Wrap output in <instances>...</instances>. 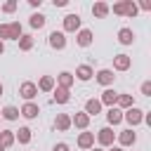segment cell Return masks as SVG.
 I'll list each match as a JSON object with an SVG mask.
<instances>
[{
    "mask_svg": "<svg viewBox=\"0 0 151 151\" xmlns=\"http://www.w3.org/2000/svg\"><path fill=\"white\" fill-rule=\"evenodd\" d=\"M109 9H113V14H118V17H130V19L139 12V7H137L134 0H120V2H116L113 7H109Z\"/></svg>",
    "mask_w": 151,
    "mask_h": 151,
    "instance_id": "1",
    "label": "cell"
},
{
    "mask_svg": "<svg viewBox=\"0 0 151 151\" xmlns=\"http://www.w3.org/2000/svg\"><path fill=\"white\" fill-rule=\"evenodd\" d=\"M123 120H127V125H130V130H132L134 125H139V123L144 120V111L137 109V106H132V109L123 111Z\"/></svg>",
    "mask_w": 151,
    "mask_h": 151,
    "instance_id": "2",
    "label": "cell"
},
{
    "mask_svg": "<svg viewBox=\"0 0 151 151\" xmlns=\"http://www.w3.org/2000/svg\"><path fill=\"white\" fill-rule=\"evenodd\" d=\"M80 24H83V19L78 14H66L64 17V33H78Z\"/></svg>",
    "mask_w": 151,
    "mask_h": 151,
    "instance_id": "3",
    "label": "cell"
},
{
    "mask_svg": "<svg viewBox=\"0 0 151 151\" xmlns=\"http://www.w3.org/2000/svg\"><path fill=\"white\" fill-rule=\"evenodd\" d=\"M47 42H50L52 50H64L66 47V33L64 31H52L50 38H47Z\"/></svg>",
    "mask_w": 151,
    "mask_h": 151,
    "instance_id": "4",
    "label": "cell"
},
{
    "mask_svg": "<svg viewBox=\"0 0 151 151\" xmlns=\"http://www.w3.org/2000/svg\"><path fill=\"white\" fill-rule=\"evenodd\" d=\"M19 94H21L26 101H33V97H38V87H35V83H31V80L21 83V85H19Z\"/></svg>",
    "mask_w": 151,
    "mask_h": 151,
    "instance_id": "5",
    "label": "cell"
},
{
    "mask_svg": "<svg viewBox=\"0 0 151 151\" xmlns=\"http://www.w3.org/2000/svg\"><path fill=\"white\" fill-rule=\"evenodd\" d=\"M38 113H40V109H38V104H35V101H26V104L19 109V116H24L26 120L38 118Z\"/></svg>",
    "mask_w": 151,
    "mask_h": 151,
    "instance_id": "6",
    "label": "cell"
},
{
    "mask_svg": "<svg viewBox=\"0 0 151 151\" xmlns=\"http://www.w3.org/2000/svg\"><path fill=\"white\" fill-rule=\"evenodd\" d=\"M113 139H116V132H113L111 127H101V130L97 132V142H99L101 146H113Z\"/></svg>",
    "mask_w": 151,
    "mask_h": 151,
    "instance_id": "7",
    "label": "cell"
},
{
    "mask_svg": "<svg viewBox=\"0 0 151 151\" xmlns=\"http://www.w3.org/2000/svg\"><path fill=\"white\" fill-rule=\"evenodd\" d=\"M94 78H97V83H99V85H104V87L113 85V80H116V76H113V71H111V68H101V71H97V73H94Z\"/></svg>",
    "mask_w": 151,
    "mask_h": 151,
    "instance_id": "8",
    "label": "cell"
},
{
    "mask_svg": "<svg viewBox=\"0 0 151 151\" xmlns=\"http://www.w3.org/2000/svg\"><path fill=\"white\" fill-rule=\"evenodd\" d=\"M92 40H94V35H92V31H90V28H80V31L76 33V42H78L80 47H90V45H92Z\"/></svg>",
    "mask_w": 151,
    "mask_h": 151,
    "instance_id": "9",
    "label": "cell"
},
{
    "mask_svg": "<svg viewBox=\"0 0 151 151\" xmlns=\"http://www.w3.org/2000/svg\"><path fill=\"white\" fill-rule=\"evenodd\" d=\"M99 101H101V106H116V101H118V92L116 90H111V87H106L104 92H101V97H99Z\"/></svg>",
    "mask_w": 151,
    "mask_h": 151,
    "instance_id": "10",
    "label": "cell"
},
{
    "mask_svg": "<svg viewBox=\"0 0 151 151\" xmlns=\"http://www.w3.org/2000/svg\"><path fill=\"white\" fill-rule=\"evenodd\" d=\"M118 142H120V146H132L134 142H137V132L134 130H120L118 132Z\"/></svg>",
    "mask_w": 151,
    "mask_h": 151,
    "instance_id": "11",
    "label": "cell"
},
{
    "mask_svg": "<svg viewBox=\"0 0 151 151\" xmlns=\"http://www.w3.org/2000/svg\"><path fill=\"white\" fill-rule=\"evenodd\" d=\"M132 66V57H127V54H116L113 57V68L116 71H127Z\"/></svg>",
    "mask_w": 151,
    "mask_h": 151,
    "instance_id": "12",
    "label": "cell"
},
{
    "mask_svg": "<svg viewBox=\"0 0 151 151\" xmlns=\"http://www.w3.org/2000/svg\"><path fill=\"white\" fill-rule=\"evenodd\" d=\"M71 125H76V127H80V130H87V125H90V116H87L85 111H78V113L71 116Z\"/></svg>",
    "mask_w": 151,
    "mask_h": 151,
    "instance_id": "13",
    "label": "cell"
},
{
    "mask_svg": "<svg viewBox=\"0 0 151 151\" xmlns=\"http://www.w3.org/2000/svg\"><path fill=\"white\" fill-rule=\"evenodd\" d=\"M94 76V71H92V66L90 64H80L78 68H76V76L73 78H78V80H83V83H87L90 78Z\"/></svg>",
    "mask_w": 151,
    "mask_h": 151,
    "instance_id": "14",
    "label": "cell"
},
{
    "mask_svg": "<svg viewBox=\"0 0 151 151\" xmlns=\"http://www.w3.org/2000/svg\"><path fill=\"white\" fill-rule=\"evenodd\" d=\"M78 146L80 149H94V132H80L78 134Z\"/></svg>",
    "mask_w": 151,
    "mask_h": 151,
    "instance_id": "15",
    "label": "cell"
},
{
    "mask_svg": "<svg viewBox=\"0 0 151 151\" xmlns=\"http://www.w3.org/2000/svg\"><path fill=\"white\" fill-rule=\"evenodd\" d=\"M52 92H54L52 99H54L57 104H68V99H71V90H66V87H57V85H54Z\"/></svg>",
    "mask_w": 151,
    "mask_h": 151,
    "instance_id": "16",
    "label": "cell"
},
{
    "mask_svg": "<svg viewBox=\"0 0 151 151\" xmlns=\"http://www.w3.org/2000/svg\"><path fill=\"white\" fill-rule=\"evenodd\" d=\"M54 127H57L59 132H66V130L71 127V116H68V113H57V118H54Z\"/></svg>",
    "mask_w": 151,
    "mask_h": 151,
    "instance_id": "17",
    "label": "cell"
},
{
    "mask_svg": "<svg viewBox=\"0 0 151 151\" xmlns=\"http://www.w3.org/2000/svg\"><path fill=\"white\" fill-rule=\"evenodd\" d=\"M73 73H68V71H61L59 76H57V87H66V90H71V85H73Z\"/></svg>",
    "mask_w": 151,
    "mask_h": 151,
    "instance_id": "18",
    "label": "cell"
},
{
    "mask_svg": "<svg viewBox=\"0 0 151 151\" xmlns=\"http://www.w3.org/2000/svg\"><path fill=\"white\" fill-rule=\"evenodd\" d=\"M118 42L120 45H132L134 42V31L132 28H120L118 31Z\"/></svg>",
    "mask_w": 151,
    "mask_h": 151,
    "instance_id": "19",
    "label": "cell"
},
{
    "mask_svg": "<svg viewBox=\"0 0 151 151\" xmlns=\"http://www.w3.org/2000/svg\"><path fill=\"white\" fill-rule=\"evenodd\" d=\"M106 120H109V125H118V123L123 120V111H120L118 106H111V109L106 111Z\"/></svg>",
    "mask_w": 151,
    "mask_h": 151,
    "instance_id": "20",
    "label": "cell"
},
{
    "mask_svg": "<svg viewBox=\"0 0 151 151\" xmlns=\"http://www.w3.org/2000/svg\"><path fill=\"white\" fill-rule=\"evenodd\" d=\"M35 87H38L40 92H52V90H54V78H52V76H42Z\"/></svg>",
    "mask_w": 151,
    "mask_h": 151,
    "instance_id": "21",
    "label": "cell"
},
{
    "mask_svg": "<svg viewBox=\"0 0 151 151\" xmlns=\"http://www.w3.org/2000/svg\"><path fill=\"white\" fill-rule=\"evenodd\" d=\"M85 113H87V116L101 113V101H99V99H87V101H85Z\"/></svg>",
    "mask_w": 151,
    "mask_h": 151,
    "instance_id": "22",
    "label": "cell"
},
{
    "mask_svg": "<svg viewBox=\"0 0 151 151\" xmlns=\"http://www.w3.org/2000/svg\"><path fill=\"white\" fill-rule=\"evenodd\" d=\"M118 109L120 111H127V109H132L134 106V99H132V94H118Z\"/></svg>",
    "mask_w": 151,
    "mask_h": 151,
    "instance_id": "23",
    "label": "cell"
},
{
    "mask_svg": "<svg viewBox=\"0 0 151 151\" xmlns=\"http://www.w3.org/2000/svg\"><path fill=\"white\" fill-rule=\"evenodd\" d=\"M14 142L28 144V142H31V127H19V130L14 132Z\"/></svg>",
    "mask_w": 151,
    "mask_h": 151,
    "instance_id": "24",
    "label": "cell"
},
{
    "mask_svg": "<svg viewBox=\"0 0 151 151\" xmlns=\"http://www.w3.org/2000/svg\"><path fill=\"white\" fill-rule=\"evenodd\" d=\"M12 144H14V132L12 130H0V146L9 149Z\"/></svg>",
    "mask_w": 151,
    "mask_h": 151,
    "instance_id": "25",
    "label": "cell"
},
{
    "mask_svg": "<svg viewBox=\"0 0 151 151\" xmlns=\"http://www.w3.org/2000/svg\"><path fill=\"white\" fill-rule=\"evenodd\" d=\"M109 12H111V9H109V5H106V2H94V5H92V14H94L97 19H104Z\"/></svg>",
    "mask_w": 151,
    "mask_h": 151,
    "instance_id": "26",
    "label": "cell"
},
{
    "mask_svg": "<svg viewBox=\"0 0 151 151\" xmlns=\"http://www.w3.org/2000/svg\"><path fill=\"white\" fill-rule=\"evenodd\" d=\"M0 118H5V120H17V118H19V109H17V106H5V109L0 111Z\"/></svg>",
    "mask_w": 151,
    "mask_h": 151,
    "instance_id": "27",
    "label": "cell"
},
{
    "mask_svg": "<svg viewBox=\"0 0 151 151\" xmlns=\"http://www.w3.org/2000/svg\"><path fill=\"white\" fill-rule=\"evenodd\" d=\"M7 26H9V38H12V40H19V38L24 35V31H21V24H19V21H9Z\"/></svg>",
    "mask_w": 151,
    "mask_h": 151,
    "instance_id": "28",
    "label": "cell"
},
{
    "mask_svg": "<svg viewBox=\"0 0 151 151\" xmlns=\"http://www.w3.org/2000/svg\"><path fill=\"white\" fill-rule=\"evenodd\" d=\"M17 42H19V50H21V52H28V50H33V35H26V33H24V35H21Z\"/></svg>",
    "mask_w": 151,
    "mask_h": 151,
    "instance_id": "29",
    "label": "cell"
},
{
    "mask_svg": "<svg viewBox=\"0 0 151 151\" xmlns=\"http://www.w3.org/2000/svg\"><path fill=\"white\" fill-rule=\"evenodd\" d=\"M45 21H47V19H45V14H40V12H38V14H31V21H28V24H31V28H38V31H40V28L45 26Z\"/></svg>",
    "mask_w": 151,
    "mask_h": 151,
    "instance_id": "30",
    "label": "cell"
},
{
    "mask_svg": "<svg viewBox=\"0 0 151 151\" xmlns=\"http://www.w3.org/2000/svg\"><path fill=\"white\" fill-rule=\"evenodd\" d=\"M5 40H12L9 38V26L7 24H0V42H5Z\"/></svg>",
    "mask_w": 151,
    "mask_h": 151,
    "instance_id": "31",
    "label": "cell"
},
{
    "mask_svg": "<svg viewBox=\"0 0 151 151\" xmlns=\"http://www.w3.org/2000/svg\"><path fill=\"white\" fill-rule=\"evenodd\" d=\"M0 9H2V12H5V14H12V12H14V9H17V2H14V0H9V2H5V5H2V7H0Z\"/></svg>",
    "mask_w": 151,
    "mask_h": 151,
    "instance_id": "32",
    "label": "cell"
},
{
    "mask_svg": "<svg viewBox=\"0 0 151 151\" xmlns=\"http://www.w3.org/2000/svg\"><path fill=\"white\" fill-rule=\"evenodd\" d=\"M142 94L144 97H151V80H144L142 83Z\"/></svg>",
    "mask_w": 151,
    "mask_h": 151,
    "instance_id": "33",
    "label": "cell"
},
{
    "mask_svg": "<svg viewBox=\"0 0 151 151\" xmlns=\"http://www.w3.org/2000/svg\"><path fill=\"white\" fill-rule=\"evenodd\" d=\"M137 7H142L144 12H151V0H142V2L137 5Z\"/></svg>",
    "mask_w": 151,
    "mask_h": 151,
    "instance_id": "34",
    "label": "cell"
},
{
    "mask_svg": "<svg viewBox=\"0 0 151 151\" xmlns=\"http://www.w3.org/2000/svg\"><path fill=\"white\" fill-rule=\"evenodd\" d=\"M52 151H68V144H66V142H59V144H54Z\"/></svg>",
    "mask_w": 151,
    "mask_h": 151,
    "instance_id": "35",
    "label": "cell"
},
{
    "mask_svg": "<svg viewBox=\"0 0 151 151\" xmlns=\"http://www.w3.org/2000/svg\"><path fill=\"white\" fill-rule=\"evenodd\" d=\"M28 5L35 9V7H40V5H42V0H28Z\"/></svg>",
    "mask_w": 151,
    "mask_h": 151,
    "instance_id": "36",
    "label": "cell"
},
{
    "mask_svg": "<svg viewBox=\"0 0 151 151\" xmlns=\"http://www.w3.org/2000/svg\"><path fill=\"white\" fill-rule=\"evenodd\" d=\"M68 0H54V7H66Z\"/></svg>",
    "mask_w": 151,
    "mask_h": 151,
    "instance_id": "37",
    "label": "cell"
},
{
    "mask_svg": "<svg viewBox=\"0 0 151 151\" xmlns=\"http://www.w3.org/2000/svg\"><path fill=\"white\" fill-rule=\"evenodd\" d=\"M109 151H123L120 146H109Z\"/></svg>",
    "mask_w": 151,
    "mask_h": 151,
    "instance_id": "38",
    "label": "cell"
},
{
    "mask_svg": "<svg viewBox=\"0 0 151 151\" xmlns=\"http://www.w3.org/2000/svg\"><path fill=\"white\" fill-rule=\"evenodd\" d=\"M2 52H5V42H0V54H2Z\"/></svg>",
    "mask_w": 151,
    "mask_h": 151,
    "instance_id": "39",
    "label": "cell"
},
{
    "mask_svg": "<svg viewBox=\"0 0 151 151\" xmlns=\"http://www.w3.org/2000/svg\"><path fill=\"white\" fill-rule=\"evenodd\" d=\"M2 92H5V87H2V83H0V97H2Z\"/></svg>",
    "mask_w": 151,
    "mask_h": 151,
    "instance_id": "40",
    "label": "cell"
},
{
    "mask_svg": "<svg viewBox=\"0 0 151 151\" xmlns=\"http://www.w3.org/2000/svg\"><path fill=\"white\" fill-rule=\"evenodd\" d=\"M92 151H104V149H92Z\"/></svg>",
    "mask_w": 151,
    "mask_h": 151,
    "instance_id": "41",
    "label": "cell"
},
{
    "mask_svg": "<svg viewBox=\"0 0 151 151\" xmlns=\"http://www.w3.org/2000/svg\"><path fill=\"white\" fill-rule=\"evenodd\" d=\"M0 151H7V149H2V146H0Z\"/></svg>",
    "mask_w": 151,
    "mask_h": 151,
    "instance_id": "42",
    "label": "cell"
}]
</instances>
